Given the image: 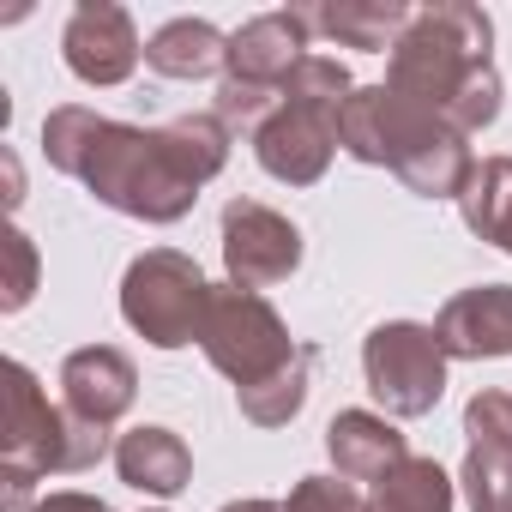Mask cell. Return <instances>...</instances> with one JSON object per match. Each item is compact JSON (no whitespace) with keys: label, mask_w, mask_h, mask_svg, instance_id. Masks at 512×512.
<instances>
[{"label":"cell","mask_w":512,"mask_h":512,"mask_svg":"<svg viewBox=\"0 0 512 512\" xmlns=\"http://www.w3.org/2000/svg\"><path fill=\"white\" fill-rule=\"evenodd\" d=\"M43 151L61 175L85 181L97 205L139 223H181L205 181L229 163V127L217 115H181L169 127H127L85 103H61L43 121Z\"/></svg>","instance_id":"6da1fadb"},{"label":"cell","mask_w":512,"mask_h":512,"mask_svg":"<svg viewBox=\"0 0 512 512\" xmlns=\"http://www.w3.org/2000/svg\"><path fill=\"white\" fill-rule=\"evenodd\" d=\"M386 85L410 103L434 109L452 133H482L500 115V73H494V25L470 0H434L410 7V25L392 49Z\"/></svg>","instance_id":"7a4b0ae2"},{"label":"cell","mask_w":512,"mask_h":512,"mask_svg":"<svg viewBox=\"0 0 512 512\" xmlns=\"http://www.w3.org/2000/svg\"><path fill=\"white\" fill-rule=\"evenodd\" d=\"M338 145L356 163L392 169L422 199H458L476 169L464 133H452L434 109L410 103L392 85H356V97L344 103V121H338Z\"/></svg>","instance_id":"3957f363"},{"label":"cell","mask_w":512,"mask_h":512,"mask_svg":"<svg viewBox=\"0 0 512 512\" xmlns=\"http://www.w3.org/2000/svg\"><path fill=\"white\" fill-rule=\"evenodd\" d=\"M350 97H356L350 67L338 55H308L284 79V97L266 115V127L253 133V157H260V169L272 181H284V187H314L332 169L338 121H344Z\"/></svg>","instance_id":"277c9868"},{"label":"cell","mask_w":512,"mask_h":512,"mask_svg":"<svg viewBox=\"0 0 512 512\" xmlns=\"http://www.w3.org/2000/svg\"><path fill=\"white\" fill-rule=\"evenodd\" d=\"M0 476L7 488H31L43 476H79L109 452V428L49 404L25 362H0Z\"/></svg>","instance_id":"5b68a950"},{"label":"cell","mask_w":512,"mask_h":512,"mask_svg":"<svg viewBox=\"0 0 512 512\" xmlns=\"http://www.w3.org/2000/svg\"><path fill=\"white\" fill-rule=\"evenodd\" d=\"M308 37H314V25H308L302 7H278V13L247 19L229 37V67H223L211 115L223 127H253V133H260L266 115L284 97V79L308 61Z\"/></svg>","instance_id":"8992f818"},{"label":"cell","mask_w":512,"mask_h":512,"mask_svg":"<svg viewBox=\"0 0 512 512\" xmlns=\"http://www.w3.org/2000/svg\"><path fill=\"white\" fill-rule=\"evenodd\" d=\"M199 350L223 380H235V392H247V386L284 374L302 344H290V326L278 320V308L260 290L211 284L205 320H199Z\"/></svg>","instance_id":"52a82bcc"},{"label":"cell","mask_w":512,"mask_h":512,"mask_svg":"<svg viewBox=\"0 0 512 512\" xmlns=\"http://www.w3.org/2000/svg\"><path fill=\"white\" fill-rule=\"evenodd\" d=\"M205 296H211V284H205L199 260H187V253H175V247H151L121 278V320L145 344L181 350V344H199Z\"/></svg>","instance_id":"ba28073f"},{"label":"cell","mask_w":512,"mask_h":512,"mask_svg":"<svg viewBox=\"0 0 512 512\" xmlns=\"http://www.w3.org/2000/svg\"><path fill=\"white\" fill-rule=\"evenodd\" d=\"M446 350L434 338V326H416V320H386L362 338V380L374 392V404L398 422L410 416H428L446 392Z\"/></svg>","instance_id":"9c48e42d"},{"label":"cell","mask_w":512,"mask_h":512,"mask_svg":"<svg viewBox=\"0 0 512 512\" xmlns=\"http://www.w3.org/2000/svg\"><path fill=\"white\" fill-rule=\"evenodd\" d=\"M296 266H302V229L284 211H272L260 199L223 205V272H229V284L266 290V284H284Z\"/></svg>","instance_id":"30bf717a"},{"label":"cell","mask_w":512,"mask_h":512,"mask_svg":"<svg viewBox=\"0 0 512 512\" xmlns=\"http://www.w3.org/2000/svg\"><path fill=\"white\" fill-rule=\"evenodd\" d=\"M61 55H67V73L79 85H127L133 67H139V31H133V13L115 7V0H79L67 31H61Z\"/></svg>","instance_id":"8fae6325"},{"label":"cell","mask_w":512,"mask_h":512,"mask_svg":"<svg viewBox=\"0 0 512 512\" xmlns=\"http://www.w3.org/2000/svg\"><path fill=\"white\" fill-rule=\"evenodd\" d=\"M139 398V368L115 344H85L61 362V404L97 428H115Z\"/></svg>","instance_id":"7c38bea8"},{"label":"cell","mask_w":512,"mask_h":512,"mask_svg":"<svg viewBox=\"0 0 512 512\" xmlns=\"http://www.w3.org/2000/svg\"><path fill=\"white\" fill-rule=\"evenodd\" d=\"M434 338L452 362H494V356H512V284H476V290H458L440 320H434Z\"/></svg>","instance_id":"4fadbf2b"},{"label":"cell","mask_w":512,"mask_h":512,"mask_svg":"<svg viewBox=\"0 0 512 512\" xmlns=\"http://www.w3.org/2000/svg\"><path fill=\"white\" fill-rule=\"evenodd\" d=\"M326 452H332L344 482H386L410 458V446L392 428V416H374V410H338L326 422Z\"/></svg>","instance_id":"5bb4252c"},{"label":"cell","mask_w":512,"mask_h":512,"mask_svg":"<svg viewBox=\"0 0 512 512\" xmlns=\"http://www.w3.org/2000/svg\"><path fill=\"white\" fill-rule=\"evenodd\" d=\"M115 470H121L127 488L169 500V494H181L193 482V452H187V440L175 428L145 422V428H133V434L115 440Z\"/></svg>","instance_id":"9a60e30c"},{"label":"cell","mask_w":512,"mask_h":512,"mask_svg":"<svg viewBox=\"0 0 512 512\" xmlns=\"http://www.w3.org/2000/svg\"><path fill=\"white\" fill-rule=\"evenodd\" d=\"M302 13L338 49H368V55L398 49V37L410 25V7H398V0H320V7H302Z\"/></svg>","instance_id":"2e32d148"},{"label":"cell","mask_w":512,"mask_h":512,"mask_svg":"<svg viewBox=\"0 0 512 512\" xmlns=\"http://www.w3.org/2000/svg\"><path fill=\"white\" fill-rule=\"evenodd\" d=\"M145 67L163 79H211L229 67V37L211 19H169L145 43Z\"/></svg>","instance_id":"e0dca14e"},{"label":"cell","mask_w":512,"mask_h":512,"mask_svg":"<svg viewBox=\"0 0 512 512\" xmlns=\"http://www.w3.org/2000/svg\"><path fill=\"white\" fill-rule=\"evenodd\" d=\"M458 211L476 241H494L500 253H512V157H482L458 193Z\"/></svg>","instance_id":"ac0fdd59"},{"label":"cell","mask_w":512,"mask_h":512,"mask_svg":"<svg viewBox=\"0 0 512 512\" xmlns=\"http://www.w3.org/2000/svg\"><path fill=\"white\" fill-rule=\"evenodd\" d=\"M458 506V482L434 464V458H404L386 482H374L362 512H452Z\"/></svg>","instance_id":"d6986e66"},{"label":"cell","mask_w":512,"mask_h":512,"mask_svg":"<svg viewBox=\"0 0 512 512\" xmlns=\"http://www.w3.org/2000/svg\"><path fill=\"white\" fill-rule=\"evenodd\" d=\"M308 386H314V350L302 344L284 374H272V380H260V386L235 392V404H241V416H247L253 428H290V422L302 416V404H308Z\"/></svg>","instance_id":"ffe728a7"},{"label":"cell","mask_w":512,"mask_h":512,"mask_svg":"<svg viewBox=\"0 0 512 512\" xmlns=\"http://www.w3.org/2000/svg\"><path fill=\"white\" fill-rule=\"evenodd\" d=\"M464 440H470V452H476V458L512 464V392L482 386V392L464 404Z\"/></svg>","instance_id":"44dd1931"},{"label":"cell","mask_w":512,"mask_h":512,"mask_svg":"<svg viewBox=\"0 0 512 512\" xmlns=\"http://www.w3.org/2000/svg\"><path fill=\"white\" fill-rule=\"evenodd\" d=\"M0 253H7V278H0V314H19L31 296H37V241L7 223V235H0Z\"/></svg>","instance_id":"7402d4cb"},{"label":"cell","mask_w":512,"mask_h":512,"mask_svg":"<svg viewBox=\"0 0 512 512\" xmlns=\"http://www.w3.org/2000/svg\"><path fill=\"white\" fill-rule=\"evenodd\" d=\"M458 488H464V506L470 512H512V464H494V458L464 452Z\"/></svg>","instance_id":"603a6c76"},{"label":"cell","mask_w":512,"mask_h":512,"mask_svg":"<svg viewBox=\"0 0 512 512\" xmlns=\"http://www.w3.org/2000/svg\"><path fill=\"white\" fill-rule=\"evenodd\" d=\"M368 500L344 482V476H302L284 500V512H362Z\"/></svg>","instance_id":"cb8c5ba5"},{"label":"cell","mask_w":512,"mask_h":512,"mask_svg":"<svg viewBox=\"0 0 512 512\" xmlns=\"http://www.w3.org/2000/svg\"><path fill=\"white\" fill-rule=\"evenodd\" d=\"M37 512H115V506H109V500H97V494L61 488V494H43V500H37Z\"/></svg>","instance_id":"d4e9b609"},{"label":"cell","mask_w":512,"mask_h":512,"mask_svg":"<svg viewBox=\"0 0 512 512\" xmlns=\"http://www.w3.org/2000/svg\"><path fill=\"white\" fill-rule=\"evenodd\" d=\"M217 512H284L278 500H260V494H253V500H229V506H217Z\"/></svg>","instance_id":"484cf974"}]
</instances>
